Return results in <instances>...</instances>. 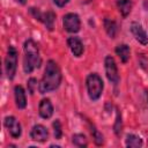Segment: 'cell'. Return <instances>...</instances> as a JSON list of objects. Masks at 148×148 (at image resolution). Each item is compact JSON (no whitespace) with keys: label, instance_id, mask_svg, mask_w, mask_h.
I'll return each instance as SVG.
<instances>
[{"label":"cell","instance_id":"9c48e42d","mask_svg":"<svg viewBox=\"0 0 148 148\" xmlns=\"http://www.w3.org/2000/svg\"><path fill=\"white\" fill-rule=\"evenodd\" d=\"M30 138L34 141L44 142L49 138V131H47V128L45 126H43L40 124H37V125H35L31 128V131H30Z\"/></svg>","mask_w":148,"mask_h":148},{"label":"cell","instance_id":"7a4b0ae2","mask_svg":"<svg viewBox=\"0 0 148 148\" xmlns=\"http://www.w3.org/2000/svg\"><path fill=\"white\" fill-rule=\"evenodd\" d=\"M23 71L27 74H30L42 64V58L39 54L38 45L32 39H27L23 44Z\"/></svg>","mask_w":148,"mask_h":148},{"label":"cell","instance_id":"603a6c76","mask_svg":"<svg viewBox=\"0 0 148 148\" xmlns=\"http://www.w3.org/2000/svg\"><path fill=\"white\" fill-rule=\"evenodd\" d=\"M68 1H69V0H53V2H54L58 7H64V6H66V5L68 3Z\"/></svg>","mask_w":148,"mask_h":148},{"label":"cell","instance_id":"8992f818","mask_svg":"<svg viewBox=\"0 0 148 148\" xmlns=\"http://www.w3.org/2000/svg\"><path fill=\"white\" fill-rule=\"evenodd\" d=\"M62 25H64V29L71 34L77 32L81 28V21H80L79 15L75 13H68L64 15Z\"/></svg>","mask_w":148,"mask_h":148},{"label":"cell","instance_id":"4fadbf2b","mask_svg":"<svg viewBox=\"0 0 148 148\" xmlns=\"http://www.w3.org/2000/svg\"><path fill=\"white\" fill-rule=\"evenodd\" d=\"M103 25H104V29H105V32L108 34V36L111 37V38H116L117 31H118L117 23L113 20H111L109 17H105L104 21H103Z\"/></svg>","mask_w":148,"mask_h":148},{"label":"cell","instance_id":"30bf717a","mask_svg":"<svg viewBox=\"0 0 148 148\" xmlns=\"http://www.w3.org/2000/svg\"><path fill=\"white\" fill-rule=\"evenodd\" d=\"M67 45L71 50V52L73 53L74 57H81L82 53H83V44L81 42V39L79 37H75V36H72V37H68L67 39Z\"/></svg>","mask_w":148,"mask_h":148},{"label":"cell","instance_id":"cb8c5ba5","mask_svg":"<svg viewBox=\"0 0 148 148\" xmlns=\"http://www.w3.org/2000/svg\"><path fill=\"white\" fill-rule=\"evenodd\" d=\"M18 3H21V5H25V2H27V0H16Z\"/></svg>","mask_w":148,"mask_h":148},{"label":"cell","instance_id":"8fae6325","mask_svg":"<svg viewBox=\"0 0 148 148\" xmlns=\"http://www.w3.org/2000/svg\"><path fill=\"white\" fill-rule=\"evenodd\" d=\"M53 105L51 103V101L49 98H43L40 102H39V105H38V112H39V116L44 119H49L52 117L53 114Z\"/></svg>","mask_w":148,"mask_h":148},{"label":"cell","instance_id":"5b68a950","mask_svg":"<svg viewBox=\"0 0 148 148\" xmlns=\"http://www.w3.org/2000/svg\"><path fill=\"white\" fill-rule=\"evenodd\" d=\"M104 68H105V74H106L108 80L113 84H118L119 83L118 68H117L114 59L111 56H106L105 57V59H104Z\"/></svg>","mask_w":148,"mask_h":148},{"label":"cell","instance_id":"7402d4cb","mask_svg":"<svg viewBox=\"0 0 148 148\" xmlns=\"http://www.w3.org/2000/svg\"><path fill=\"white\" fill-rule=\"evenodd\" d=\"M91 134H92V138H94V141L97 146H101L103 145L104 142V139H103V135L95 128V127H91Z\"/></svg>","mask_w":148,"mask_h":148},{"label":"cell","instance_id":"ac0fdd59","mask_svg":"<svg viewBox=\"0 0 148 148\" xmlns=\"http://www.w3.org/2000/svg\"><path fill=\"white\" fill-rule=\"evenodd\" d=\"M72 142L76 146V147H80V148H83V147H87L88 146V141H87V138L84 134H81V133H77V134H74L72 136Z\"/></svg>","mask_w":148,"mask_h":148},{"label":"cell","instance_id":"d6986e66","mask_svg":"<svg viewBox=\"0 0 148 148\" xmlns=\"http://www.w3.org/2000/svg\"><path fill=\"white\" fill-rule=\"evenodd\" d=\"M52 126H53L54 138H56L57 140L61 139V136H62V128H61V123H60V120H59V119H56V120L53 121Z\"/></svg>","mask_w":148,"mask_h":148},{"label":"cell","instance_id":"52a82bcc","mask_svg":"<svg viewBox=\"0 0 148 148\" xmlns=\"http://www.w3.org/2000/svg\"><path fill=\"white\" fill-rule=\"evenodd\" d=\"M3 125L7 128V131L10 134L12 138L17 139V138L21 136V134H22V127H21V124L18 123V120L15 117L7 116L3 119Z\"/></svg>","mask_w":148,"mask_h":148},{"label":"cell","instance_id":"6da1fadb","mask_svg":"<svg viewBox=\"0 0 148 148\" xmlns=\"http://www.w3.org/2000/svg\"><path fill=\"white\" fill-rule=\"evenodd\" d=\"M61 72L58 66V64L54 60H49L46 62V67L44 71V75L42 77V81L39 83V92L40 94H46L50 91L56 90L60 83H61Z\"/></svg>","mask_w":148,"mask_h":148},{"label":"cell","instance_id":"2e32d148","mask_svg":"<svg viewBox=\"0 0 148 148\" xmlns=\"http://www.w3.org/2000/svg\"><path fill=\"white\" fill-rule=\"evenodd\" d=\"M116 5H117L119 13L124 17H126L132 10V1L131 0H116Z\"/></svg>","mask_w":148,"mask_h":148},{"label":"cell","instance_id":"3957f363","mask_svg":"<svg viewBox=\"0 0 148 148\" xmlns=\"http://www.w3.org/2000/svg\"><path fill=\"white\" fill-rule=\"evenodd\" d=\"M86 86H87V92L91 101H97L104 89V83L102 77L97 73H91L86 79Z\"/></svg>","mask_w":148,"mask_h":148},{"label":"cell","instance_id":"e0dca14e","mask_svg":"<svg viewBox=\"0 0 148 148\" xmlns=\"http://www.w3.org/2000/svg\"><path fill=\"white\" fill-rule=\"evenodd\" d=\"M125 143L130 148H136V147H141L143 145L142 139L139 135H135V134H127Z\"/></svg>","mask_w":148,"mask_h":148},{"label":"cell","instance_id":"9a60e30c","mask_svg":"<svg viewBox=\"0 0 148 148\" xmlns=\"http://www.w3.org/2000/svg\"><path fill=\"white\" fill-rule=\"evenodd\" d=\"M117 56L120 58L121 62H127L128 59H130V54H131V50H130V46L126 45V44H119L116 46L114 49Z\"/></svg>","mask_w":148,"mask_h":148},{"label":"cell","instance_id":"ffe728a7","mask_svg":"<svg viewBox=\"0 0 148 148\" xmlns=\"http://www.w3.org/2000/svg\"><path fill=\"white\" fill-rule=\"evenodd\" d=\"M27 87H28V91H29V94L32 95V94L36 91V89L39 87V83H38L37 79H35V77H30V79L28 80V82H27Z\"/></svg>","mask_w":148,"mask_h":148},{"label":"cell","instance_id":"7c38bea8","mask_svg":"<svg viewBox=\"0 0 148 148\" xmlns=\"http://www.w3.org/2000/svg\"><path fill=\"white\" fill-rule=\"evenodd\" d=\"M14 96H15V103L18 109H24L27 106V96L25 91L21 86H15L14 88Z\"/></svg>","mask_w":148,"mask_h":148},{"label":"cell","instance_id":"277c9868","mask_svg":"<svg viewBox=\"0 0 148 148\" xmlns=\"http://www.w3.org/2000/svg\"><path fill=\"white\" fill-rule=\"evenodd\" d=\"M17 69V51L13 45H9L5 58V71L8 79H14Z\"/></svg>","mask_w":148,"mask_h":148},{"label":"cell","instance_id":"ba28073f","mask_svg":"<svg viewBox=\"0 0 148 148\" xmlns=\"http://www.w3.org/2000/svg\"><path fill=\"white\" fill-rule=\"evenodd\" d=\"M130 30L133 35V37L142 45H147L148 44V34L146 32V30L142 28V25L139 22H132L130 25Z\"/></svg>","mask_w":148,"mask_h":148},{"label":"cell","instance_id":"5bb4252c","mask_svg":"<svg viewBox=\"0 0 148 148\" xmlns=\"http://www.w3.org/2000/svg\"><path fill=\"white\" fill-rule=\"evenodd\" d=\"M39 21L49 30H52L53 29V25H54V21H56V14L52 10H47L45 13H42V16H40V20Z\"/></svg>","mask_w":148,"mask_h":148},{"label":"cell","instance_id":"44dd1931","mask_svg":"<svg viewBox=\"0 0 148 148\" xmlns=\"http://www.w3.org/2000/svg\"><path fill=\"white\" fill-rule=\"evenodd\" d=\"M121 128H123V125H121V114H120L119 110H117L116 123H114V126H113V130H114L116 135H120V133H121Z\"/></svg>","mask_w":148,"mask_h":148}]
</instances>
